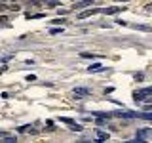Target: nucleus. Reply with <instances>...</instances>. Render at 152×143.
Masks as SVG:
<instances>
[{
  "instance_id": "nucleus-9",
  "label": "nucleus",
  "mask_w": 152,
  "mask_h": 143,
  "mask_svg": "<svg viewBox=\"0 0 152 143\" xmlns=\"http://www.w3.org/2000/svg\"><path fill=\"white\" fill-rule=\"evenodd\" d=\"M61 122L69 124V126H70V124H74V120H72V118H69V116H61Z\"/></svg>"
},
{
  "instance_id": "nucleus-1",
  "label": "nucleus",
  "mask_w": 152,
  "mask_h": 143,
  "mask_svg": "<svg viewBox=\"0 0 152 143\" xmlns=\"http://www.w3.org/2000/svg\"><path fill=\"white\" fill-rule=\"evenodd\" d=\"M152 95V88H142V90H137V92H133V99H135L137 103H141L142 99L150 97Z\"/></svg>"
},
{
  "instance_id": "nucleus-5",
  "label": "nucleus",
  "mask_w": 152,
  "mask_h": 143,
  "mask_svg": "<svg viewBox=\"0 0 152 143\" xmlns=\"http://www.w3.org/2000/svg\"><path fill=\"white\" fill-rule=\"evenodd\" d=\"M118 12H122V10L116 8V6H112V8H103V10H101V13H107V15H114V13H118Z\"/></svg>"
},
{
  "instance_id": "nucleus-13",
  "label": "nucleus",
  "mask_w": 152,
  "mask_h": 143,
  "mask_svg": "<svg viewBox=\"0 0 152 143\" xmlns=\"http://www.w3.org/2000/svg\"><path fill=\"white\" fill-rule=\"evenodd\" d=\"M4 10H6V6H4V4H0V12H4Z\"/></svg>"
},
{
  "instance_id": "nucleus-4",
  "label": "nucleus",
  "mask_w": 152,
  "mask_h": 143,
  "mask_svg": "<svg viewBox=\"0 0 152 143\" xmlns=\"http://www.w3.org/2000/svg\"><path fill=\"white\" fill-rule=\"evenodd\" d=\"M72 94L76 95V97H88V95L91 94V92H89L88 88H74V90H72Z\"/></svg>"
},
{
  "instance_id": "nucleus-3",
  "label": "nucleus",
  "mask_w": 152,
  "mask_h": 143,
  "mask_svg": "<svg viewBox=\"0 0 152 143\" xmlns=\"http://www.w3.org/2000/svg\"><path fill=\"white\" fill-rule=\"evenodd\" d=\"M95 13H101V10H95V8H89V10H86V12H82V13H78V19H86V17H89V15H95Z\"/></svg>"
},
{
  "instance_id": "nucleus-2",
  "label": "nucleus",
  "mask_w": 152,
  "mask_h": 143,
  "mask_svg": "<svg viewBox=\"0 0 152 143\" xmlns=\"http://www.w3.org/2000/svg\"><path fill=\"white\" fill-rule=\"evenodd\" d=\"M150 133H152V130H148V128L139 130V132H137V137H135V139H137V141H145V139H148V137H150Z\"/></svg>"
},
{
  "instance_id": "nucleus-14",
  "label": "nucleus",
  "mask_w": 152,
  "mask_h": 143,
  "mask_svg": "<svg viewBox=\"0 0 152 143\" xmlns=\"http://www.w3.org/2000/svg\"><path fill=\"white\" fill-rule=\"evenodd\" d=\"M116 2H127V0H116Z\"/></svg>"
},
{
  "instance_id": "nucleus-6",
  "label": "nucleus",
  "mask_w": 152,
  "mask_h": 143,
  "mask_svg": "<svg viewBox=\"0 0 152 143\" xmlns=\"http://www.w3.org/2000/svg\"><path fill=\"white\" fill-rule=\"evenodd\" d=\"M95 133H97V139H101V141L108 139V133H107V132H103V130H95Z\"/></svg>"
},
{
  "instance_id": "nucleus-15",
  "label": "nucleus",
  "mask_w": 152,
  "mask_h": 143,
  "mask_svg": "<svg viewBox=\"0 0 152 143\" xmlns=\"http://www.w3.org/2000/svg\"><path fill=\"white\" fill-rule=\"evenodd\" d=\"M74 2H76V0H74Z\"/></svg>"
},
{
  "instance_id": "nucleus-11",
  "label": "nucleus",
  "mask_w": 152,
  "mask_h": 143,
  "mask_svg": "<svg viewBox=\"0 0 152 143\" xmlns=\"http://www.w3.org/2000/svg\"><path fill=\"white\" fill-rule=\"evenodd\" d=\"M0 25H8V19L6 17H0Z\"/></svg>"
},
{
  "instance_id": "nucleus-12",
  "label": "nucleus",
  "mask_w": 152,
  "mask_h": 143,
  "mask_svg": "<svg viewBox=\"0 0 152 143\" xmlns=\"http://www.w3.org/2000/svg\"><path fill=\"white\" fill-rule=\"evenodd\" d=\"M31 2H32V4H42L44 0H31Z\"/></svg>"
},
{
  "instance_id": "nucleus-8",
  "label": "nucleus",
  "mask_w": 152,
  "mask_h": 143,
  "mask_svg": "<svg viewBox=\"0 0 152 143\" xmlns=\"http://www.w3.org/2000/svg\"><path fill=\"white\" fill-rule=\"evenodd\" d=\"M0 139H2V141H8V143H12V141H17V137H13V136H2Z\"/></svg>"
},
{
  "instance_id": "nucleus-7",
  "label": "nucleus",
  "mask_w": 152,
  "mask_h": 143,
  "mask_svg": "<svg viewBox=\"0 0 152 143\" xmlns=\"http://www.w3.org/2000/svg\"><path fill=\"white\" fill-rule=\"evenodd\" d=\"M103 69V65L101 63H93V65H89V73H95V71H101Z\"/></svg>"
},
{
  "instance_id": "nucleus-10",
  "label": "nucleus",
  "mask_w": 152,
  "mask_h": 143,
  "mask_svg": "<svg viewBox=\"0 0 152 143\" xmlns=\"http://www.w3.org/2000/svg\"><path fill=\"white\" fill-rule=\"evenodd\" d=\"M59 32H63V27H61V29H51L50 35H59Z\"/></svg>"
}]
</instances>
